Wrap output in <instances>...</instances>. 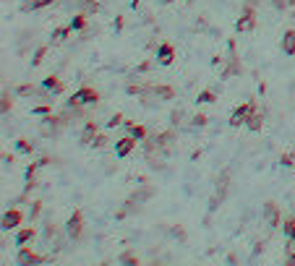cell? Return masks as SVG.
I'll return each mask as SVG.
<instances>
[{
	"label": "cell",
	"instance_id": "obj_1",
	"mask_svg": "<svg viewBox=\"0 0 295 266\" xmlns=\"http://www.w3.org/2000/svg\"><path fill=\"white\" fill-rule=\"evenodd\" d=\"M99 99V91L92 86H81L78 91H73V97L68 99V107H84V105H94Z\"/></svg>",
	"mask_w": 295,
	"mask_h": 266
},
{
	"label": "cell",
	"instance_id": "obj_2",
	"mask_svg": "<svg viewBox=\"0 0 295 266\" xmlns=\"http://www.w3.org/2000/svg\"><path fill=\"white\" fill-rule=\"evenodd\" d=\"M65 235L71 238V240H78L84 235V212L81 209H76L71 217H68V222H65Z\"/></svg>",
	"mask_w": 295,
	"mask_h": 266
},
{
	"label": "cell",
	"instance_id": "obj_3",
	"mask_svg": "<svg viewBox=\"0 0 295 266\" xmlns=\"http://www.w3.org/2000/svg\"><path fill=\"white\" fill-rule=\"evenodd\" d=\"M254 110H256V99H248L246 105L235 107V110H233V115H230V125H233V128H238V125H246L248 115H251Z\"/></svg>",
	"mask_w": 295,
	"mask_h": 266
},
{
	"label": "cell",
	"instance_id": "obj_4",
	"mask_svg": "<svg viewBox=\"0 0 295 266\" xmlns=\"http://www.w3.org/2000/svg\"><path fill=\"white\" fill-rule=\"evenodd\" d=\"M44 261H50L47 256H39V253H34L29 246H21L18 248V256H16V264L18 266H31V264H44Z\"/></svg>",
	"mask_w": 295,
	"mask_h": 266
},
{
	"label": "cell",
	"instance_id": "obj_5",
	"mask_svg": "<svg viewBox=\"0 0 295 266\" xmlns=\"http://www.w3.org/2000/svg\"><path fill=\"white\" fill-rule=\"evenodd\" d=\"M256 26V13H254V3H248L246 10H243V16L238 18V24H235V31L241 34V31H251Z\"/></svg>",
	"mask_w": 295,
	"mask_h": 266
},
{
	"label": "cell",
	"instance_id": "obj_6",
	"mask_svg": "<svg viewBox=\"0 0 295 266\" xmlns=\"http://www.w3.org/2000/svg\"><path fill=\"white\" fill-rule=\"evenodd\" d=\"M264 222H267L269 227H280L282 217H280V209H277L275 201H267V204H264Z\"/></svg>",
	"mask_w": 295,
	"mask_h": 266
},
{
	"label": "cell",
	"instance_id": "obj_7",
	"mask_svg": "<svg viewBox=\"0 0 295 266\" xmlns=\"http://www.w3.org/2000/svg\"><path fill=\"white\" fill-rule=\"evenodd\" d=\"M133 149H136V138L133 136H126V138H120V141H115V157L118 159H126Z\"/></svg>",
	"mask_w": 295,
	"mask_h": 266
},
{
	"label": "cell",
	"instance_id": "obj_8",
	"mask_svg": "<svg viewBox=\"0 0 295 266\" xmlns=\"http://www.w3.org/2000/svg\"><path fill=\"white\" fill-rule=\"evenodd\" d=\"M175 60V47L170 42H162L160 47H157V63L160 65H170Z\"/></svg>",
	"mask_w": 295,
	"mask_h": 266
},
{
	"label": "cell",
	"instance_id": "obj_9",
	"mask_svg": "<svg viewBox=\"0 0 295 266\" xmlns=\"http://www.w3.org/2000/svg\"><path fill=\"white\" fill-rule=\"evenodd\" d=\"M21 219H24V214H21L18 209H10L3 214V230H16L21 225Z\"/></svg>",
	"mask_w": 295,
	"mask_h": 266
},
{
	"label": "cell",
	"instance_id": "obj_10",
	"mask_svg": "<svg viewBox=\"0 0 295 266\" xmlns=\"http://www.w3.org/2000/svg\"><path fill=\"white\" fill-rule=\"evenodd\" d=\"M42 89H50L52 94H63V91H65V84H63L58 76H47V78L42 81Z\"/></svg>",
	"mask_w": 295,
	"mask_h": 266
},
{
	"label": "cell",
	"instance_id": "obj_11",
	"mask_svg": "<svg viewBox=\"0 0 295 266\" xmlns=\"http://www.w3.org/2000/svg\"><path fill=\"white\" fill-rule=\"evenodd\" d=\"M152 141L157 146H162V149H170V146H173V141H175V131H162V133L152 136Z\"/></svg>",
	"mask_w": 295,
	"mask_h": 266
},
{
	"label": "cell",
	"instance_id": "obj_12",
	"mask_svg": "<svg viewBox=\"0 0 295 266\" xmlns=\"http://www.w3.org/2000/svg\"><path fill=\"white\" fill-rule=\"evenodd\" d=\"M282 52L295 55V29H288L285 34H282Z\"/></svg>",
	"mask_w": 295,
	"mask_h": 266
},
{
	"label": "cell",
	"instance_id": "obj_13",
	"mask_svg": "<svg viewBox=\"0 0 295 266\" xmlns=\"http://www.w3.org/2000/svg\"><path fill=\"white\" fill-rule=\"evenodd\" d=\"M262 125H264V112L254 110L251 115H248V120H246V128L248 131H262Z\"/></svg>",
	"mask_w": 295,
	"mask_h": 266
},
{
	"label": "cell",
	"instance_id": "obj_14",
	"mask_svg": "<svg viewBox=\"0 0 295 266\" xmlns=\"http://www.w3.org/2000/svg\"><path fill=\"white\" fill-rule=\"evenodd\" d=\"M34 238H37V230H34V227H24V230H18V233H16V246L21 248V246H26V243H31Z\"/></svg>",
	"mask_w": 295,
	"mask_h": 266
},
{
	"label": "cell",
	"instance_id": "obj_15",
	"mask_svg": "<svg viewBox=\"0 0 295 266\" xmlns=\"http://www.w3.org/2000/svg\"><path fill=\"white\" fill-rule=\"evenodd\" d=\"M97 120H86V125H84V131H81V144H92L94 141V136H97Z\"/></svg>",
	"mask_w": 295,
	"mask_h": 266
},
{
	"label": "cell",
	"instance_id": "obj_16",
	"mask_svg": "<svg viewBox=\"0 0 295 266\" xmlns=\"http://www.w3.org/2000/svg\"><path fill=\"white\" fill-rule=\"evenodd\" d=\"M123 125H126V128L131 131V136L136 138V141H146V128H144V125H136L133 120H126Z\"/></svg>",
	"mask_w": 295,
	"mask_h": 266
},
{
	"label": "cell",
	"instance_id": "obj_17",
	"mask_svg": "<svg viewBox=\"0 0 295 266\" xmlns=\"http://www.w3.org/2000/svg\"><path fill=\"white\" fill-rule=\"evenodd\" d=\"M86 29V16L84 13H78L71 18V31H84Z\"/></svg>",
	"mask_w": 295,
	"mask_h": 266
},
{
	"label": "cell",
	"instance_id": "obj_18",
	"mask_svg": "<svg viewBox=\"0 0 295 266\" xmlns=\"http://www.w3.org/2000/svg\"><path fill=\"white\" fill-rule=\"evenodd\" d=\"M55 3V0H29V3L24 5V10H39V8H44V5H52Z\"/></svg>",
	"mask_w": 295,
	"mask_h": 266
},
{
	"label": "cell",
	"instance_id": "obj_19",
	"mask_svg": "<svg viewBox=\"0 0 295 266\" xmlns=\"http://www.w3.org/2000/svg\"><path fill=\"white\" fill-rule=\"evenodd\" d=\"M68 34H71V26H60V29H55V31H52V42H55V44L63 42V39L68 37Z\"/></svg>",
	"mask_w": 295,
	"mask_h": 266
},
{
	"label": "cell",
	"instance_id": "obj_20",
	"mask_svg": "<svg viewBox=\"0 0 295 266\" xmlns=\"http://www.w3.org/2000/svg\"><path fill=\"white\" fill-rule=\"evenodd\" d=\"M44 57H47V47H37V52H34V57H31V65H34V68L42 65Z\"/></svg>",
	"mask_w": 295,
	"mask_h": 266
},
{
	"label": "cell",
	"instance_id": "obj_21",
	"mask_svg": "<svg viewBox=\"0 0 295 266\" xmlns=\"http://www.w3.org/2000/svg\"><path fill=\"white\" fill-rule=\"evenodd\" d=\"M196 102H199V105H209V102H214V91H209V89H204V91H199V97H196Z\"/></svg>",
	"mask_w": 295,
	"mask_h": 266
},
{
	"label": "cell",
	"instance_id": "obj_22",
	"mask_svg": "<svg viewBox=\"0 0 295 266\" xmlns=\"http://www.w3.org/2000/svg\"><path fill=\"white\" fill-rule=\"evenodd\" d=\"M10 107H13V97H10L8 91H3V102H0V110H3V115H8Z\"/></svg>",
	"mask_w": 295,
	"mask_h": 266
},
{
	"label": "cell",
	"instance_id": "obj_23",
	"mask_svg": "<svg viewBox=\"0 0 295 266\" xmlns=\"http://www.w3.org/2000/svg\"><path fill=\"white\" fill-rule=\"evenodd\" d=\"M282 233H285V238H295V219H285L282 222Z\"/></svg>",
	"mask_w": 295,
	"mask_h": 266
},
{
	"label": "cell",
	"instance_id": "obj_24",
	"mask_svg": "<svg viewBox=\"0 0 295 266\" xmlns=\"http://www.w3.org/2000/svg\"><path fill=\"white\" fill-rule=\"evenodd\" d=\"M16 149H18V152H24V154H31L34 144H31V141H26V138H18V141H16Z\"/></svg>",
	"mask_w": 295,
	"mask_h": 266
},
{
	"label": "cell",
	"instance_id": "obj_25",
	"mask_svg": "<svg viewBox=\"0 0 295 266\" xmlns=\"http://www.w3.org/2000/svg\"><path fill=\"white\" fill-rule=\"evenodd\" d=\"M120 264H131V266H139V256H133V253H120V259H118Z\"/></svg>",
	"mask_w": 295,
	"mask_h": 266
},
{
	"label": "cell",
	"instance_id": "obj_26",
	"mask_svg": "<svg viewBox=\"0 0 295 266\" xmlns=\"http://www.w3.org/2000/svg\"><path fill=\"white\" fill-rule=\"evenodd\" d=\"M107 144H110V138H107L105 133H97V136H94V141H92V146H97V149H105Z\"/></svg>",
	"mask_w": 295,
	"mask_h": 266
},
{
	"label": "cell",
	"instance_id": "obj_27",
	"mask_svg": "<svg viewBox=\"0 0 295 266\" xmlns=\"http://www.w3.org/2000/svg\"><path fill=\"white\" fill-rule=\"evenodd\" d=\"M285 256H288V261H293V259H295V238H288V246H285Z\"/></svg>",
	"mask_w": 295,
	"mask_h": 266
},
{
	"label": "cell",
	"instance_id": "obj_28",
	"mask_svg": "<svg viewBox=\"0 0 295 266\" xmlns=\"http://www.w3.org/2000/svg\"><path fill=\"white\" fill-rule=\"evenodd\" d=\"M280 165H285V167H293V165H295V152H288V154H282V157H280Z\"/></svg>",
	"mask_w": 295,
	"mask_h": 266
},
{
	"label": "cell",
	"instance_id": "obj_29",
	"mask_svg": "<svg viewBox=\"0 0 295 266\" xmlns=\"http://www.w3.org/2000/svg\"><path fill=\"white\" fill-rule=\"evenodd\" d=\"M123 123H126V120H123V115L115 112V115H112V118L107 120V128H118V125H123Z\"/></svg>",
	"mask_w": 295,
	"mask_h": 266
},
{
	"label": "cell",
	"instance_id": "obj_30",
	"mask_svg": "<svg viewBox=\"0 0 295 266\" xmlns=\"http://www.w3.org/2000/svg\"><path fill=\"white\" fill-rule=\"evenodd\" d=\"M39 214H42V204H39V201H34V204H31V209H29V217H31V222H34V219H37Z\"/></svg>",
	"mask_w": 295,
	"mask_h": 266
},
{
	"label": "cell",
	"instance_id": "obj_31",
	"mask_svg": "<svg viewBox=\"0 0 295 266\" xmlns=\"http://www.w3.org/2000/svg\"><path fill=\"white\" fill-rule=\"evenodd\" d=\"M52 235H58V225H52V222H47V225H44V238H52Z\"/></svg>",
	"mask_w": 295,
	"mask_h": 266
},
{
	"label": "cell",
	"instance_id": "obj_32",
	"mask_svg": "<svg viewBox=\"0 0 295 266\" xmlns=\"http://www.w3.org/2000/svg\"><path fill=\"white\" fill-rule=\"evenodd\" d=\"M191 123H194V125H199V128H201V125H207V123H209V118H207V115H201V112H199V115H194V120H191Z\"/></svg>",
	"mask_w": 295,
	"mask_h": 266
},
{
	"label": "cell",
	"instance_id": "obj_33",
	"mask_svg": "<svg viewBox=\"0 0 295 266\" xmlns=\"http://www.w3.org/2000/svg\"><path fill=\"white\" fill-rule=\"evenodd\" d=\"M170 235H173V238H180V240H186V230H183V227H173V230H170Z\"/></svg>",
	"mask_w": 295,
	"mask_h": 266
},
{
	"label": "cell",
	"instance_id": "obj_34",
	"mask_svg": "<svg viewBox=\"0 0 295 266\" xmlns=\"http://www.w3.org/2000/svg\"><path fill=\"white\" fill-rule=\"evenodd\" d=\"M180 120H183V110H175L173 115H170V123H173V125H178Z\"/></svg>",
	"mask_w": 295,
	"mask_h": 266
},
{
	"label": "cell",
	"instance_id": "obj_35",
	"mask_svg": "<svg viewBox=\"0 0 295 266\" xmlns=\"http://www.w3.org/2000/svg\"><path fill=\"white\" fill-rule=\"evenodd\" d=\"M31 112H34V115H50V107H47V105H39V107H34Z\"/></svg>",
	"mask_w": 295,
	"mask_h": 266
},
{
	"label": "cell",
	"instance_id": "obj_36",
	"mask_svg": "<svg viewBox=\"0 0 295 266\" xmlns=\"http://www.w3.org/2000/svg\"><path fill=\"white\" fill-rule=\"evenodd\" d=\"M264 246H267V240H256V243H254V253H262Z\"/></svg>",
	"mask_w": 295,
	"mask_h": 266
},
{
	"label": "cell",
	"instance_id": "obj_37",
	"mask_svg": "<svg viewBox=\"0 0 295 266\" xmlns=\"http://www.w3.org/2000/svg\"><path fill=\"white\" fill-rule=\"evenodd\" d=\"M149 68H152V63L146 60V63H141L139 68H136V73H146V71H149Z\"/></svg>",
	"mask_w": 295,
	"mask_h": 266
},
{
	"label": "cell",
	"instance_id": "obj_38",
	"mask_svg": "<svg viewBox=\"0 0 295 266\" xmlns=\"http://www.w3.org/2000/svg\"><path fill=\"white\" fill-rule=\"evenodd\" d=\"M3 165H13V154H8V152H3Z\"/></svg>",
	"mask_w": 295,
	"mask_h": 266
},
{
	"label": "cell",
	"instance_id": "obj_39",
	"mask_svg": "<svg viewBox=\"0 0 295 266\" xmlns=\"http://www.w3.org/2000/svg\"><path fill=\"white\" fill-rule=\"evenodd\" d=\"M272 3H275V8H280V10H282V8L288 5V0H272Z\"/></svg>",
	"mask_w": 295,
	"mask_h": 266
},
{
	"label": "cell",
	"instance_id": "obj_40",
	"mask_svg": "<svg viewBox=\"0 0 295 266\" xmlns=\"http://www.w3.org/2000/svg\"><path fill=\"white\" fill-rule=\"evenodd\" d=\"M123 24H126L123 18H115V31H120V29H123Z\"/></svg>",
	"mask_w": 295,
	"mask_h": 266
},
{
	"label": "cell",
	"instance_id": "obj_41",
	"mask_svg": "<svg viewBox=\"0 0 295 266\" xmlns=\"http://www.w3.org/2000/svg\"><path fill=\"white\" fill-rule=\"evenodd\" d=\"M160 5H167V3H175V0H157Z\"/></svg>",
	"mask_w": 295,
	"mask_h": 266
},
{
	"label": "cell",
	"instance_id": "obj_42",
	"mask_svg": "<svg viewBox=\"0 0 295 266\" xmlns=\"http://www.w3.org/2000/svg\"><path fill=\"white\" fill-rule=\"evenodd\" d=\"M84 3H86V5H92V3H94V0H84Z\"/></svg>",
	"mask_w": 295,
	"mask_h": 266
},
{
	"label": "cell",
	"instance_id": "obj_43",
	"mask_svg": "<svg viewBox=\"0 0 295 266\" xmlns=\"http://www.w3.org/2000/svg\"><path fill=\"white\" fill-rule=\"evenodd\" d=\"M290 3H295V0H288V5H290Z\"/></svg>",
	"mask_w": 295,
	"mask_h": 266
}]
</instances>
